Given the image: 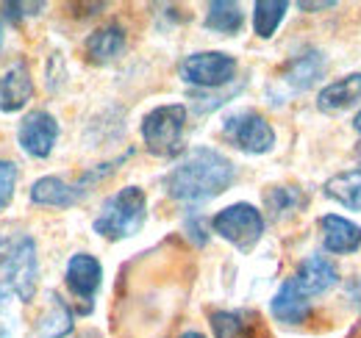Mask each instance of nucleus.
<instances>
[{
  "mask_svg": "<svg viewBox=\"0 0 361 338\" xmlns=\"http://www.w3.org/2000/svg\"><path fill=\"white\" fill-rule=\"evenodd\" d=\"M236 180V167L214 147H195L167 172L164 189L178 203H209Z\"/></svg>",
  "mask_w": 361,
  "mask_h": 338,
  "instance_id": "1",
  "label": "nucleus"
},
{
  "mask_svg": "<svg viewBox=\"0 0 361 338\" xmlns=\"http://www.w3.org/2000/svg\"><path fill=\"white\" fill-rule=\"evenodd\" d=\"M0 272L3 283L20 302H31L39 286V258L37 242L25 233L3 236L0 239Z\"/></svg>",
  "mask_w": 361,
  "mask_h": 338,
  "instance_id": "2",
  "label": "nucleus"
},
{
  "mask_svg": "<svg viewBox=\"0 0 361 338\" xmlns=\"http://www.w3.org/2000/svg\"><path fill=\"white\" fill-rule=\"evenodd\" d=\"M147 216V197L139 186H126L117 194H111L100 213L94 216L92 227L97 236L109 239V242H120V239H131L142 230Z\"/></svg>",
  "mask_w": 361,
  "mask_h": 338,
  "instance_id": "3",
  "label": "nucleus"
},
{
  "mask_svg": "<svg viewBox=\"0 0 361 338\" xmlns=\"http://www.w3.org/2000/svg\"><path fill=\"white\" fill-rule=\"evenodd\" d=\"M142 142L150 156L156 158H176L183 153V133H186V106L167 103L156 106L142 120Z\"/></svg>",
  "mask_w": 361,
  "mask_h": 338,
  "instance_id": "4",
  "label": "nucleus"
},
{
  "mask_svg": "<svg viewBox=\"0 0 361 338\" xmlns=\"http://www.w3.org/2000/svg\"><path fill=\"white\" fill-rule=\"evenodd\" d=\"M212 230L236 250L247 253L264 236V216L250 203H233L212 219Z\"/></svg>",
  "mask_w": 361,
  "mask_h": 338,
  "instance_id": "5",
  "label": "nucleus"
},
{
  "mask_svg": "<svg viewBox=\"0 0 361 338\" xmlns=\"http://www.w3.org/2000/svg\"><path fill=\"white\" fill-rule=\"evenodd\" d=\"M223 136L247 156H264L275 147V130L259 111H236L226 117Z\"/></svg>",
  "mask_w": 361,
  "mask_h": 338,
  "instance_id": "6",
  "label": "nucleus"
},
{
  "mask_svg": "<svg viewBox=\"0 0 361 338\" xmlns=\"http://www.w3.org/2000/svg\"><path fill=\"white\" fill-rule=\"evenodd\" d=\"M236 75V58L223 50H200L180 61V78L197 89H220Z\"/></svg>",
  "mask_w": 361,
  "mask_h": 338,
  "instance_id": "7",
  "label": "nucleus"
},
{
  "mask_svg": "<svg viewBox=\"0 0 361 338\" xmlns=\"http://www.w3.org/2000/svg\"><path fill=\"white\" fill-rule=\"evenodd\" d=\"M17 139H20V147L31 158H47L56 147V139H59V123L47 111H31L20 123Z\"/></svg>",
  "mask_w": 361,
  "mask_h": 338,
  "instance_id": "8",
  "label": "nucleus"
},
{
  "mask_svg": "<svg viewBox=\"0 0 361 338\" xmlns=\"http://www.w3.org/2000/svg\"><path fill=\"white\" fill-rule=\"evenodd\" d=\"M67 289L73 296H78L84 302V313L92 311V299L97 294L100 283H103V266L100 261L90 253H75L67 261Z\"/></svg>",
  "mask_w": 361,
  "mask_h": 338,
  "instance_id": "9",
  "label": "nucleus"
},
{
  "mask_svg": "<svg viewBox=\"0 0 361 338\" xmlns=\"http://www.w3.org/2000/svg\"><path fill=\"white\" fill-rule=\"evenodd\" d=\"M292 280L300 289V294H306L312 299V296L325 294V292L339 286V269L325 255H309V258H303L298 263V272H295Z\"/></svg>",
  "mask_w": 361,
  "mask_h": 338,
  "instance_id": "10",
  "label": "nucleus"
},
{
  "mask_svg": "<svg viewBox=\"0 0 361 338\" xmlns=\"http://www.w3.org/2000/svg\"><path fill=\"white\" fill-rule=\"evenodd\" d=\"M325 67H328V64H325V56H322L319 50H306V53L295 56V58L286 64V70L281 73L278 84L283 86L289 94L306 92V89H312V86L322 78Z\"/></svg>",
  "mask_w": 361,
  "mask_h": 338,
  "instance_id": "11",
  "label": "nucleus"
},
{
  "mask_svg": "<svg viewBox=\"0 0 361 338\" xmlns=\"http://www.w3.org/2000/svg\"><path fill=\"white\" fill-rule=\"evenodd\" d=\"M317 225L322 230V244L331 255L356 253L361 247V225L350 222L348 216L325 213V216H319Z\"/></svg>",
  "mask_w": 361,
  "mask_h": 338,
  "instance_id": "12",
  "label": "nucleus"
},
{
  "mask_svg": "<svg viewBox=\"0 0 361 338\" xmlns=\"http://www.w3.org/2000/svg\"><path fill=\"white\" fill-rule=\"evenodd\" d=\"M31 94H34V81L23 61H17L0 73V111L3 114H14V111L25 108Z\"/></svg>",
  "mask_w": 361,
  "mask_h": 338,
  "instance_id": "13",
  "label": "nucleus"
},
{
  "mask_svg": "<svg viewBox=\"0 0 361 338\" xmlns=\"http://www.w3.org/2000/svg\"><path fill=\"white\" fill-rule=\"evenodd\" d=\"M272 316L281 322V325H306L309 316H312V299L306 294H300V289L295 286V280H283L281 289L275 292L270 302Z\"/></svg>",
  "mask_w": 361,
  "mask_h": 338,
  "instance_id": "14",
  "label": "nucleus"
},
{
  "mask_svg": "<svg viewBox=\"0 0 361 338\" xmlns=\"http://www.w3.org/2000/svg\"><path fill=\"white\" fill-rule=\"evenodd\" d=\"M87 194V189L81 183H67L61 177H39L31 186V203L37 206H47V208H70L75 203H81Z\"/></svg>",
  "mask_w": 361,
  "mask_h": 338,
  "instance_id": "15",
  "label": "nucleus"
},
{
  "mask_svg": "<svg viewBox=\"0 0 361 338\" xmlns=\"http://www.w3.org/2000/svg\"><path fill=\"white\" fill-rule=\"evenodd\" d=\"M361 100V73H350L342 75L336 81H331L328 86L319 89L317 94V108L322 114H339L350 106H356Z\"/></svg>",
  "mask_w": 361,
  "mask_h": 338,
  "instance_id": "16",
  "label": "nucleus"
},
{
  "mask_svg": "<svg viewBox=\"0 0 361 338\" xmlns=\"http://www.w3.org/2000/svg\"><path fill=\"white\" fill-rule=\"evenodd\" d=\"M126 44H128V39H126L123 25L111 23V25H103V28L92 31L87 42H84V53H87L92 64H111L114 58L123 56Z\"/></svg>",
  "mask_w": 361,
  "mask_h": 338,
  "instance_id": "17",
  "label": "nucleus"
},
{
  "mask_svg": "<svg viewBox=\"0 0 361 338\" xmlns=\"http://www.w3.org/2000/svg\"><path fill=\"white\" fill-rule=\"evenodd\" d=\"M209 322L214 338H262V322L250 311H214Z\"/></svg>",
  "mask_w": 361,
  "mask_h": 338,
  "instance_id": "18",
  "label": "nucleus"
},
{
  "mask_svg": "<svg viewBox=\"0 0 361 338\" xmlns=\"http://www.w3.org/2000/svg\"><path fill=\"white\" fill-rule=\"evenodd\" d=\"M203 25H206V31H212V34L233 37V34H239L242 25H245V11H242L239 3L214 0V3H209V11H206Z\"/></svg>",
  "mask_w": 361,
  "mask_h": 338,
  "instance_id": "19",
  "label": "nucleus"
},
{
  "mask_svg": "<svg viewBox=\"0 0 361 338\" xmlns=\"http://www.w3.org/2000/svg\"><path fill=\"white\" fill-rule=\"evenodd\" d=\"M322 192L328 200H334L350 211H361V167L334 175Z\"/></svg>",
  "mask_w": 361,
  "mask_h": 338,
  "instance_id": "20",
  "label": "nucleus"
},
{
  "mask_svg": "<svg viewBox=\"0 0 361 338\" xmlns=\"http://www.w3.org/2000/svg\"><path fill=\"white\" fill-rule=\"evenodd\" d=\"M73 333V311L59 294H50V305L37 325V338H64Z\"/></svg>",
  "mask_w": 361,
  "mask_h": 338,
  "instance_id": "21",
  "label": "nucleus"
},
{
  "mask_svg": "<svg viewBox=\"0 0 361 338\" xmlns=\"http://www.w3.org/2000/svg\"><path fill=\"white\" fill-rule=\"evenodd\" d=\"M286 8H289L286 0H259L253 6V31H256L259 39H272L275 37L278 25L286 17Z\"/></svg>",
  "mask_w": 361,
  "mask_h": 338,
  "instance_id": "22",
  "label": "nucleus"
},
{
  "mask_svg": "<svg viewBox=\"0 0 361 338\" xmlns=\"http://www.w3.org/2000/svg\"><path fill=\"white\" fill-rule=\"evenodd\" d=\"M303 206H306V197L295 186H275V189L267 192V208L272 211L275 219H281L286 213H295L298 208H303Z\"/></svg>",
  "mask_w": 361,
  "mask_h": 338,
  "instance_id": "23",
  "label": "nucleus"
},
{
  "mask_svg": "<svg viewBox=\"0 0 361 338\" xmlns=\"http://www.w3.org/2000/svg\"><path fill=\"white\" fill-rule=\"evenodd\" d=\"M17 167L11 161H0V211L11 203L14 197V186H17Z\"/></svg>",
  "mask_w": 361,
  "mask_h": 338,
  "instance_id": "24",
  "label": "nucleus"
},
{
  "mask_svg": "<svg viewBox=\"0 0 361 338\" xmlns=\"http://www.w3.org/2000/svg\"><path fill=\"white\" fill-rule=\"evenodd\" d=\"M0 8H3V17H6V20L17 23V20L31 17V14H37L39 8H45V3H3Z\"/></svg>",
  "mask_w": 361,
  "mask_h": 338,
  "instance_id": "25",
  "label": "nucleus"
},
{
  "mask_svg": "<svg viewBox=\"0 0 361 338\" xmlns=\"http://www.w3.org/2000/svg\"><path fill=\"white\" fill-rule=\"evenodd\" d=\"M345 296H348V302L361 313V275L350 277V280L345 283Z\"/></svg>",
  "mask_w": 361,
  "mask_h": 338,
  "instance_id": "26",
  "label": "nucleus"
},
{
  "mask_svg": "<svg viewBox=\"0 0 361 338\" xmlns=\"http://www.w3.org/2000/svg\"><path fill=\"white\" fill-rule=\"evenodd\" d=\"M186 233L195 239V244H206V239H209L206 230H203V219L200 216H195V219L186 222Z\"/></svg>",
  "mask_w": 361,
  "mask_h": 338,
  "instance_id": "27",
  "label": "nucleus"
},
{
  "mask_svg": "<svg viewBox=\"0 0 361 338\" xmlns=\"http://www.w3.org/2000/svg\"><path fill=\"white\" fill-rule=\"evenodd\" d=\"M298 6H300L303 11H325V8H334L336 3H334V0H322V3H309V0H300Z\"/></svg>",
  "mask_w": 361,
  "mask_h": 338,
  "instance_id": "28",
  "label": "nucleus"
},
{
  "mask_svg": "<svg viewBox=\"0 0 361 338\" xmlns=\"http://www.w3.org/2000/svg\"><path fill=\"white\" fill-rule=\"evenodd\" d=\"M180 338H206V336H203V333H197V330H186Z\"/></svg>",
  "mask_w": 361,
  "mask_h": 338,
  "instance_id": "29",
  "label": "nucleus"
},
{
  "mask_svg": "<svg viewBox=\"0 0 361 338\" xmlns=\"http://www.w3.org/2000/svg\"><path fill=\"white\" fill-rule=\"evenodd\" d=\"M353 127H356V130H359V133H361V108H359V114L353 117Z\"/></svg>",
  "mask_w": 361,
  "mask_h": 338,
  "instance_id": "30",
  "label": "nucleus"
},
{
  "mask_svg": "<svg viewBox=\"0 0 361 338\" xmlns=\"http://www.w3.org/2000/svg\"><path fill=\"white\" fill-rule=\"evenodd\" d=\"M3 34H6V31H3V23H0V47H3Z\"/></svg>",
  "mask_w": 361,
  "mask_h": 338,
  "instance_id": "31",
  "label": "nucleus"
},
{
  "mask_svg": "<svg viewBox=\"0 0 361 338\" xmlns=\"http://www.w3.org/2000/svg\"><path fill=\"white\" fill-rule=\"evenodd\" d=\"M359 161H361V147H359Z\"/></svg>",
  "mask_w": 361,
  "mask_h": 338,
  "instance_id": "32",
  "label": "nucleus"
}]
</instances>
